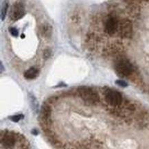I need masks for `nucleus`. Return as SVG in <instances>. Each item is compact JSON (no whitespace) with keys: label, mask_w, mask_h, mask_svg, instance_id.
<instances>
[{"label":"nucleus","mask_w":149,"mask_h":149,"mask_svg":"<svg viewBox=\"0 0 149 149\" xmlns=\"http://www.w3.org/2000/svg\"><path fill=\"white\" fill-rule=\"evenodd\" d=\"M9 32H10V34L12 36H13V37H17V36L19 35V32L16 28H14V27L10 28H9Z\"/></svg>","instance_id":"obj_15"},{"label":"nucleus","mask_w":149,"mask_h":149,"mask_svg":"<svg viewBox=\"0 0 149 149\" xmlns=\"http://www.w3.org/2000/svg\"><path fill=\"white\" fill-rule=\"evenodd\" d=\"M24 116L23 114H17V115H14L9 117V120H10L11 121L13 122H18L20 121L21 120L24 119Z\"/></svg>","instance_id":"obj_13"},{"label":"nucleus","mask_w":149,"mask_h":149,"mask_svg":"<svg viewBox=\"0 0 149 149\" xmlns=\"http://www.w3.org/2000/svg\"><path fill=\"white\" fill-rule=\"evenodd\" d=\"M67 86V85L66 84H65V83H60V84H58V85L57 86H56V87H66Z\"/></svg>","instance_id":"obj_18"},{"label":"nucleus","mask_w":149,"mask_h":149,"mask_svg":"<svg viewBox=\"0 0 149 149\" xmlns=\"http://www.w3.org/2000/svg\"><path fill=\"white\" fill-rule=\"evenodd\" d=\"M78 91L81 98L90 104H94L99 101V95L96 91L87 86H81L78 88Z\"/></svg>","instance_id":"obj_1"},{"label":"nucleus","mask_w":149,"mask_h":149,"mask_svg":"<svg viewBox=\"0 0 149 149\" xmlns=\"http://www.w3.org/2000/svg\"><path fill=\"white\" fill-rule=\"evenodd\" d=\"M115 70L118 76L125 77L131 74L133 71V66L129 61L122 59L116 64Z\"/></svg>","instance_id":"obj_2"},{"label":"nucleus","mask_w":149,"mask_h":149,"mask_svg":"<svg viewBox=\"0 0 149 149\" xmlns=\"http://www.w3.org/2000/svg\"><path fill=\"white\" fill-rule=\"evenodd\" d=\"M116 84L118 86H120L122 87H127L128 86V83L125 81H122V80H117L116 82Z\"/></svg>","instance_id":"obj_16"},{"label":"nucleus","mask_w":149,"mask_h":149,"mask_svg":"<svg viewBox=\"0 0 149 149\" xmlns=\"http://www.w3.org/2000/svg\"><path fill=\"white\" fill-rule=\"evenodd\" d=\"M28 96L30 109L33 111L34 113H37L39 112V102L37 99L36 98L35 95L31 92L28 93Z\"/></svg>","instance_id":"obj_10"},{"label":"nucleus","mask_w":149,"mask_h":149,"mask_svg":"<svg viewBox=\"0 0 149 149\" xmlns=\"http://www.w3.org/2000/svg\"><path fill=\"white\" fill-rule=\"evenodd\" d=\"M31 133H32V135H37L38 134H39V131H38L36 129H34L32 130Z\"/></svg>","instance_id":"obj_17"},{"label":"nucleus","mask_w":149,"mask_h":149,"mask_svg":"<svg viewBox=\"0 0 149 149\" xmlns=\"http://www.w3.org/2000/svg\"><path fill=\"white\" fill-rule=\"evenodd\" d=\"M22 38H24V34H22Z\"/></svg>","instance_id":"obj_20"},{"label":"nucleus","mask_w":149,"mask_h":149,"mask_svg":"<svg viewBox=\"0 0 149 149\" xmlns=\"http://www.w3.org/2000/svg\"><path fill=\"white\" fill-rule=\"evenodd\" d=\"M2 71H3V64L1 62V73L2 72Z\"/></svg>","instance_id":"obj_19"},{"label":"nucleus","mask_w":149,"mask_h":149,"mask_svg":"<svg viewBox=\"0 0 149 149\" xmlns=\"http://www.w3.org/2000/svg\"><path fill=\"white\" fill-rule=\"evenodd\" d=\"M40 73V70L38 68H30L28 69V70H26V72H24V76L26 79L28 80H32L34 79L39 76Z\"/></svg>","instance_id":"obj_11"},{"label":"nucleus","mask_w":149,"mask_h":149,"mask_svg":"<svg viewBox=\"0 0 149 149\" xmlns=\"http://www.w3.org/2000/svg\"><path fill=\"white\" fill-rule=\"evenodd\" d=\"M133 31L132 24L130 21L127 19L123 20L121 22L120 28V35L122 37L129 38L131 36Z\"/></svg>","instance_id":"obj_7"},{"label":"nucleus","mask_w":149,"mask_h":149,"mask_svg":"<svg viewBox=\"0 0 149 149\" xmlns=\"http://www.w3.org/2000/svg\"><path fill=\"white\" fill-rule=\"evenodd\" d=\"M8 0H5L3 3V6L2 8H1V20H4L6 16L7 15V12H8Z\"/></svg>","instance_id":"obj_12"},{"label":"nucleus","mask_w":149,"mask_h":149,"mask_svg":"<svg viewBox=\"0 0 149 149\" xmlns=\"http://www.w3.org/2000/svg\"><path fill=\"white\" fill-rule=\"evenodd\" d=\"M16 143L15 135L10 131L1 133V145L5 148H12L15 146Z\"/></svg>","instance_id":"obj_5"},{"label":"nucleus","mask_w":149,"mask_h":149,"mask_svg":"<svg viewBox=\"0 0 149 149\" xmlns=\"http://www.w3.org/2000/svg\"><path fill=\"white\" fill-rule=\"evenodd\" d=\"M39 32L42 37L44 39H49L52 34V27L49 23H44L40 26Z\"/></svg>","instance_id":"obj_9"},{"label":"nucleus","mask_w":149,"mask_h":149,"mask_svg":"<svg viewBox=\"0 0 149 149\" xmlns=\"http://www.w3.org/2000/svg\"><path fill=\"white\" fill-rule=\"evenodd\" d=\"M105 100L111 106H119L122 103V97L120 93L116 90H108L105 93Z\"/></svg>","instance_id":"obj_4"},{"label":"nucleus","mask_w":149,"mask_h":149,"mask_svg":"<svg viewBox=\"0 0 149 149\" xmlns=\"http://www.w3.org/2000/svg\"><path fill=\"white\" fill-rule=\"evenodd\" d=\"M51 54H52V51L50 49H49V48L45 49L44 51H43V58H44L45 59L48 58L49 57L51 56Z\"/></svg>","instance_id":"obj_14"},{"label":"nucleus","mask_w":149,"mask_h":149,"mask_svg":"<svg viewBox=\"0 0 149 149\" xmlns=\"http://www.w3.org/2000/svg\"><path fill=\"white\" fill-rule=\"evenodd\" d=\"M118 28V21L116 17L110 16L106 20L104 26V30L106 33L109 35H113L117 31Z\"/></svg>","instance_id":"obj_6"},{"label":"nucleus","mask_w":149,"mask_h":149,"mask_svg":"<svg viewBox=\"0 0 149 149\" xmlns=\"http://www.w3.org/2000/svg\"><path fill=\"white\" fill-rule=\"evenodd\" d=\"M51 115V109L50 107L47 104L43 105V107H41V113L39 116V120H41V123L43 122L45 125L49 124L48 120L50 118Z\"/></svg>","instance_id":"obj_8"},{"label":"nucleus","mask_w":149,"mask_h":149,"mask_svg":"<svg viewBox=\"0 0 149 149\" xmlns=\"http://www.w3.org/2000/svg\"><path fill=\"white\" fill-rule=\"evenodd\" d=\"M25 6L22 1H17L13 5L10 13L11 20L17 21L25 15Z\"/></svg>","instance_id":"obj_3"}]
</instances>
